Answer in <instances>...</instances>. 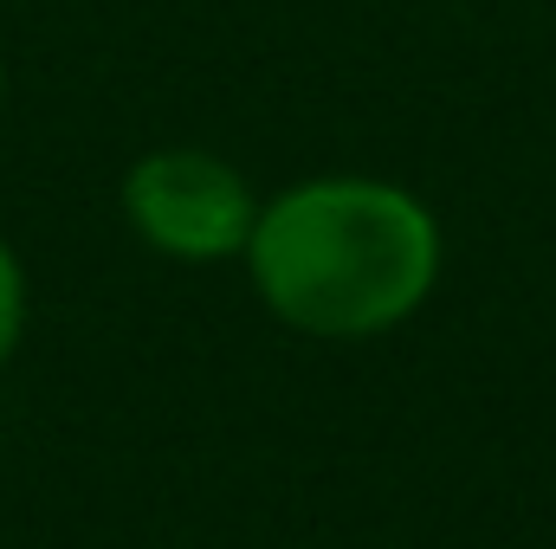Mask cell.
<instances>
[{
    "label": "cell",
    "instance_id": "1",
    "mask_svg": "<svg viewBox=\"0 0 556 549\" xmlns=\"http://www.w3.org/2000/svg\"><path fill=\"white\" fill-rule=\"evenodd\" d=\"M240 266L285 330L317 343L389 336L433 297L440 214L382 175H304L260 201Z\"/></svg>",
    "mask_w": 556,
    "mask_h": 549
},
{
    "label": "cell",
    "instance_id": "2",
    "mask_svg": "<svg viewBox=\"0 0 556 549\" xmlns=\"http://www.w3.org/2000/svg\"><path fill=\"white\" fill-rule=\"evenodd\" d=\"M117 201H124L130 233L175 266L240 259L247 233H253V214H260L253 181L227 155L194 149V142H168V149L137 155Z\"/></svg>",
    "mask_w": 556,
    "mask_h": 549
},
{
    "label": "cell",
    "instance_id": "3",
    "mask_svg": "<svg viewBox=\"0 0 556 549\" xmlns=\"http://www.w3.org/2000/svg\"><path fill=\"white\" fill-rule=\"evenodd\" d=\"M20 336H26V266H20L13 240L0 233V369L13 362Z\"/></svg>",
    "mask_w": 556,
    "mask_h": 549
},
{
    "label": "cell",
    "instance_id": "4",
    "mask_svg": "<svg viewBox=\"0 0 556 549\" xmlns=\"http://www.w3.org/2000/svg\"><path fill=\"white\" fill-rule=\"evenodd\" d=\"M0 98H7V65H0Z\"/></svg>",
    "mask_w": 556,
    "mask_h": 549
}]
</instances>
